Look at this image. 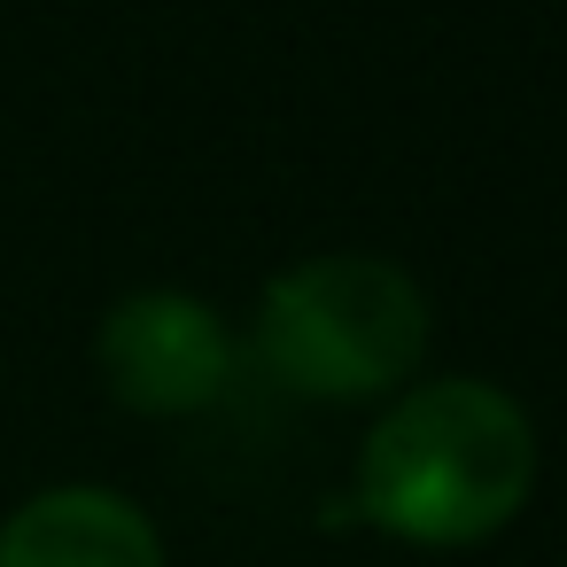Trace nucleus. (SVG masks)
Here are the masks:
<instances>
[{"mask_svg":"<svg viewBox=\"0 0 567 567\" xmlns=\"http://www.w3.org/2000/svg\"><path fill=\"white\" fill-rule=\"evenodd\" d=\"M536 489V427L513 389L435 373L381 404L358 443L350 513L412 551H474L520 520Z\"/></svg>","mask_w":567,"mask_h":567,"instance_id":"nucleus-1","label":"nucleus"},{"mask_svg":"<svg viewBox=\"0 0 567 567\" xmlns=\"http://www.w3.org/2000/svg\"><path fill=\"white\" fill-rule=\"evenodd\" d=\"M0 567H164V536L125 489L55 482L0 520Z\"/></svg>","mask_w":567,"mask_h":567,"instance_id":"nucleus-4","label":"nucleus"},{"mask_svg":"<svg viewBox=\"0 0 567 567\" xmlns=\"http://www.w3.org/2000/svg\"><path fill=\"white\" fill-rule=\"evenodd\" d=\"M249 358L311 404H373L412 389L427 358V296L389 257H303L265 280Z\"/></svg>","mask_w":567,"mask_h":567,"instance_id":"nucleus-2","label":"nucleus"},{"mask_svg":"<svg viewBox=\"0 0 567 567\" xmlns=\"http://www.w3.org/2000/svg\"><path fill=\"white\" fill-rule=\"evenodd\" d=\"M234 334L226 319L187 296V288H133L110 303L102 334H94V365L102 389L141 412V420H195L226 396L234 381Z\"/></svg>","mask_w":567,"mask_h":567,"instance_id":"nucleus-3","label":"nucleus"}]
</instances>
